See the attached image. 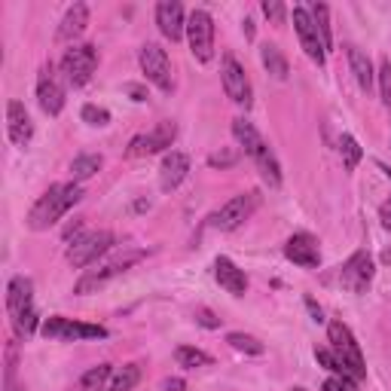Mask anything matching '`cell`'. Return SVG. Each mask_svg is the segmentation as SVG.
Segmentation results:
<instances>
[{
  "label": "cell",
  "instance_id": "1",
  "mask_svg": "<svg viewBox=\"0 0 391 391\" xmlns=\"http://www.w3.org/2000/svg\"><path fill=\"white\" fill-rule=\"evenodd\" d=\"M80 199H83V190L77 187V184H55V187H49L40 199H37L31 214H28V227H31L34 232L49 229L52 223H59Z\"/></svg>",
  "mask_w": 391,
  "mask_h": 391
},
{
  "label": "cell",
  "instance_id": "2",
  "mask_svg": "<svg viewBox=\"0 0 391 391\" xmlns=\"http://www.w3.org/2000/svg\"><path fill=\"white\" fill-rule=\"evenodd\" d=\"M232 135H236V141L245 147V153L254 160V165L263 174V181L269 187H278L282 184V169H278V160L272 153V147L263 141V135L254 128V123H248V119H232Z\"/></svg>",
  "mask_w": 391,
  "mask_h": 391
},
{
  "label": "cell",
  "instance_id": "3",
  "mask_svg": "<svg viewBox=\"0 0 391 391\" xmlns=\"http://www.w3.org/2000/svg\"><path fill=\"white\" fill-rule=\"evenodd\" d=\"M6 309L13 318V327L18 337H31L37 330V309H34V284L31 278L16 275L6 287Z\"/></svg>",
  "mask_w": 391,
  "mask_h": 391
},
{
  "label": "cell",
  "instance_id": "4",
  "mask_svg": "<svg viewBox=\"0 0 391 391\" xmlns=\"http://www.w3.org/2000/svg\"><path fill=\"white\" fill-rule=\"evenodd\" d=\"M327 339H330V351L337 355L339 364L346 367V373L351 376V383H361V379L367 376V364H364V355H361V346H358L355 333L349 330V324L330 321Z\"/></svg>",
  "mask_w": 391,
  "mask_h": 391
},
{
  "label": "cell",
  "instance_id": "5",
  "mask_svg": "<svg viewBox=\"0 0 391 391\" xmlns=\"http://www.w3.org/2000/svg\"><path fill=\"white\" fill-rule=\"evenodd\" d=\"M98 68V49L92 43L83 46H71L61 59V73L68 77L71 86H86L92 80V73Z\"/></svg>",
  "mask_w": 391,
  "mask_h": 391
},
{
  "label": "cell",
  "instance_id": "6",
  "mask_svg": "<svg viewBox=\"0 0 391 391\" xmlns=\"http://www.w3.org/2000/svg\"><path fill=\"white\" fill-rule=\"evenodd\" d=\"M138 260H144V251H126L123 257H116V260H110V263H104L101 269H89L86 275L77 282V287H73V294H92V291H98V287H104L110 278H116V275H123L126 269H132Z\"/></svg>",
  "mask_w": 391,
  "mask_h": 391
},
{
  "label": "cell",
  "instance_id": "7",
  "mask_svg": "<svg viewBox=\"0 0 391 391\" xmlns=\"http://www.w3.org/2000/svg\"><path fill=\"white\" fill-rule=\"evenodd\" d=\"M43 337L46 339H68V342H73V339H107V327L52 315V318L43 321Z\"/></svg>",
  "mask_w": 391,
  "mask_h": 391
},
{
  "label": "cell",
  "instance_id": "8",
  "mask_svg": "<svg viewBox=\"0 0 391 391\" xmlns=\"http://www.w3.org/2000/svg\"><path fill=\"white\" fill-rule=\"evenodd\" d=\"M110 248H114V232H107V229L89 232V236H80L68 248V263L73 269H86L89 263H95L98 257H104Z\"/></svg>",
  "mask_w": 391,
  "mask_h": 391
},
{
  "label": "cell",
  "instance_id": "9",
  "mask_svg": "<svg viewBox=\"0 0 391 391\" xmlns=\"http://www.w3.org/2000/svg\"><path fill=\"white\" fill-rule=\"evenodd\" d=\"M257 202H260V196H257V193L232 196V199H229L227 205H220V211H214V214H211V227H214V229H223V232L239 229L241 223H245V220L251 217V214H254Z\"/></svg>",
  "mask_w": 391,
  "mask_h": 391
},
{
  "label": "cell",
  "instance_id": "10",
  "mask_svg": "<svg viewBox=\"0 0 391 391\" xmlns=\"http://www.w3.org/2000/svg\"><path fill=\"white\" fill-rule=\"evenodd\" d=\"M187 37H190V52L196 61H211L214 55V18L205 9H193L187 18Z\"/></svg>",
  "mask_w": 391,
  "mask_h": 391
},
{
  "label": "cell",
  "instance_id": "11",
  "mask_svg": "<svg viewBox=\"0 0 391 391\" xmlns=\"http://www.w3.org/2000/svg\"><path fill=\"white\" fill-rule=\"evenodd\" d=\"M138 61H141V71L144 77L153 83L160 92H172V64H169V55L160 43H144L141 46V55H138Z\"/></svg>",
  "mask_w": 391,
  "mask_h": 391
},
{
  "label": "cell",
  "instance_id": "12",
  "mask_svg": "<svg viewBox=\"0 0 391 391\" xmlns=\"http://www.w3.org/2000/svg\"><path fill=\"white\" fill-rule=\"evenodd\" d=\"M174 138H178V126L172 123V119H162V123H156L153 132L147 135H135L132 141H128V156H150V153H162L169 150L174 144Z\"/></svg>",
  "mask_w": 391,
  "mask_h": 391
},
{
  "label": "cell",
  "instance_id": "13",
  "mask_svg": "<svg viewBox=\"0 0 391 391\" xmlns=\"http://www.w3.org/2000/svg\"><path fill=\"white\" fill-rule=\"evenodd\" d=\"M373 260H370L367 251H358V254H351L346 263L339 269V284L346 287L351 294H364L370 282H373Z\"/></svg>",
  "mask_w": 391,
  "mask_h": 391
},
{
  "label": "cell",
  "instance_id": "14",
  "mask_svg": "<svg viewBox=\"0 0 391 391\" xmlns=\"http://www.w3.org/2000/svg\"><path fill=\"white\" fill-rule=\"evenodd\" d=\"M294 28H296V37H300V46L303 52L309 55L315 64H324L327 52H324V43H321V34L315 28V18L306 6H294Z\"/></svg>",
  "mask_w": 391,
  "mask_h": 391
},
{
  "label": "cell",
  "instance_id": "15",
  "mask_svg": "<svg viewBox=\"0 0 391 391\" xmlns=\"http://www.w3.org/2000/svg\"><path fill=\"white\" fill-rule=\"evenodd\" d=\"M223 92H227V98L229 101H236V104L241 107H251V80H248V73L245 68L236 61V55H223Z\"/></svg>",
  "mask_w": 391,
  "mask_h": 391
},
{
  "label": "cell",
  "instance_id": "16",
  "mask_svg": "<svg viewBox=\"0 0 391 391\" xmlns=\"http://www.w3.org/2000/svg\"><path fill=\"white\" fill-rule=\"evenodd\" d=\"M284 257L291 263L303 266V269H315L321 263V248H318V239L309 236V232H294L284 245Z\"/></svg>",
  "mask_w": 391,
  "mask_h": 391
},
{
  "label": "cell",
  "instance_id": "17",
  "mask_svg": "<svg viewBox=\"0 0 391 391\" xmlns=\"http://www.w3.org/2000/svg\"><path fill=\"white\" fill-rule=\"evenodd\" d=\"M156 25H160L162 37H169L172 43H178L184 31H187V18H184V6L178 0H160L156 4Z\"/></svg>",
  "mask_w": 391,
  "mask_h": 391
},
{
  "label": "cell",
  "instance_id": "18",
  "mask_svg": "<svg viewBox=\"0 0 391 391\" xmlns=\"http://www.w3.org/2000/svg\"><path fill=\"white\" fill-rule=\"evenodd\" d=\"M187 174H190V156H187V153H181V150L165 153L162 169H160V187H162L165 193L178 190Z\"/></svg>",
  "mask_w": 391,
  "mask_h": 391
},
{
  "label": "cell",
  "instance_id": "19",
  "mask_svg": "<svg viewBox=\"0 0 391 391\" xmlns=\"http://www.w3.org/2000/svg\"><path fill=\"white\" fill-rule=\"evenodd\" d=\"M6 132H9V141L18 144V147H25L31 141L34 123H31V116H28L22 101H9L6 104Z\"/></svg>",
  "mask_w": 391,
  "mask_h": 391
},
{
  "label": "cell",
  "instance_id": "20",
  "mask_svg": "<svg viewBox=\"0 0 391 391\" xmlns=\"http://www.w3.org/2000/svg\"><path fill=\"white\" fill-rule=\"evenodd\" d=\"M214 278H217L223 291L232 294V296H245V291H248L245 272H241V269L232 263L229 257H217V260H214Z\"/></svg>",
  "mask_w": 391,
  "mask_h": 391
},
{
  "label": "cell",
  "instance_id": "21",
  "mask_svg": "<svg viewBox=\"0 0 391 391\" xmlns=\"http://www.w3.org/2000/svg\"><path fill=\"white\" fill-rule=\"evenodd\" d=\"M37 101H40V110L49 116H59L64 107V89L55 83V77L43 73L40 83H37Z\"/></svg>",
  "mask_w": 391,
  "mask_h": 391
},
{
  "label": "cell",
  "instance_id": "22",
  "mask_svg": "<svg viewBox=\"0 0 391 391\" xmlns=\"http://www.w3.org/2000/svg\"><path fill=\"white\" fill-rule=\"evenodd\" d=\"M86 25H89V6L73 4L68 13H64L61 25H59V40H77V37L86 31Z\"/></svg>",
  "mask_w": 391,
  "mask_h": 391
},
{
  "label": "cell",
  "instance_id": "23",
  "mask_svg": "<svg viewBox=\"0 0 391 391\" xmlns=\"http://www.w3.org/2000/svg\"><path fill=\"white\" fill-rule=\"evenodd\" d=\"M349 64H351V73H355V80H358V86L370 92L373 89V80H376V73H373V64H370V59L364 52L358 49V46H349Z\"/></svg>",
  "mask_w": 391,
  "mask_h": 391
},
{
  "label": "cell",
  "instance_id": "24",
  "mask_svg": "<svg viewBox=\"0 0 391 391\" xmlns=\"http://www.w3.org/2000/svg\"><path fill=\"white\" fill-rule=\"evenodd\" d=\"M260 59H263V68L272 73L275 80H287V73H291V68H287V59L282 55V49H278L275 43H266L263 49H260Z\"/></svg>",
  "mask_w": 391,
  "mask_h": 391
},
{
  "label": "cell",
  "instance_id": "25",
  "mask_svg": "<svg viewBox=\"0 0 391 391\" xmlns=\"http://www.w3.org/2000/svg\"><path fill=\"white\" fill-rule=\"evenodd\" d=\"M141 383V364H126L119 373L104 385V391H132Z\"/></svg>",
  "mask_w": 391,
  "mask_h": 391
},
{
  "label": "cell",
  "instance_id": "26",
  "mask_svg": "<svg viewBox=\"0 0 391 391\" xmlns=\"http://www.w3.org/2000/svg\"><path fill=\"white\" fill-rule=\"evenodd\" d=\"M98 172H101V156H95V153H83L71 162L73 181H89L92 174H98Z\"/></svg>",
  "mask_w": 391,
  "mask_h": 391
},
{
  "label": "cell",
  "instance_id": "27",
  "mask_svg": "<svg viewBox=\"0 0 391 391\" xmlns=\"http://www.w3.org/2000/svg\"><path fill=\"white\" fill-rule=\"evenodd\" d=\"M174 358H178V364L181 367H211V355L208 351H202V349H193V346H181L178 351H174Z\"/></svg>",
  "mask_w": 391,
  "mask_h": 391
},
{
  "label": "cell",
  "instance_id": "28",
  "mask_svg": "<svg viewBox=\"0 0 391 391\" xmlns=\"http://www.w3.org/2000/svg\"><path fill=\"white\" fill-rule=\"evenodd\" d=\"M339 153H342V165H346V172H355L358 162H361V156H364L361 144L351 135H342L339 138Z\"/></svg>",
  "mask_w": 391,
  "mask_h": 391
},
{
  "label": "cell",
  "instance_id": "29",
  "mask_svg": "<svg viewBox=\"0 0 391 391\" xmlns=\"http://www.w3.org/2000/svg\"><path fill=\"white\" fill-rule=\"evenodd\" d=\"M312 18H315V28L321 34V43H324V52L333 46V34H330V9L324 4H315L312 6Z\"/></svg>",
  "mask_w": 391,
  "mask_h": 391
},
{
  "label": "cell",
  "instance_id": "30",
  "mask_svg": "<svg viewBox=\"0 0 391 391\" xmlns=\"http://www.w3.org/2000/svg\"><path fill=\"white\" fill-rule=\"evenodd\" d=\"M16 370H18V342L9 339L6 342V370H4V391H22L16 385Z\"/></svg>",
  "mask_w": 391,
  "mask_h": 391
},
{
  "label": "cell",
  "instance_id": "31",
  "mask_svg": "<svg viewBox=\"0 0 391 391\" xmlns=\"http://www.w3.org/2000/svg\"><path fill=\"white\" fill-rule=\"evenodd\" d=\"M110 373H114V367H110V364H98V367L86 370V373H83V379H80L83 391H98L110 379Z\"/></svg>",
  "mask_w": 391,
  "mask_h": 391
},
{
  "label": "cell",
  "instance_id": "32",
  "mask_svg": "<svg viewBox=\"0 0 391 391\" xmlns=\"http://www.w3.org/2000/svg\"><path fill=\"white\" fill-rule=\"evenodd\" d=\"M227 342H229V346L236 349V351H245V355H263V351H266L263 342L254 339V337H248V333H229Z\"/></svg>",
  "mask_w": 391,
  "mask_h": 391
},
{
  "label": "cell",
  "instance_id": "33",
  "mask_svg": "<svg viewBox=\"0 0 391 391\" xmlns=\"http://www.w3.org/2000/svg\"><path fill=\"white\" fill-rule=\"evenodd\" d=\"M315 358H318V364H324V367L330 370V373H337L339 379H346V383H351V376L346 373V367L339 364V361H337V355H333L330 349H315Z\"/></svg>",
  "mask_w": 391,
  "mask_h": 391
},
{
  "label": "cell",
  "instance_id": "34",
  "mask_svg": "<svg viewBox=\"0 0 391 391\" xmlns=\"http://www.w3.org/2000/svg\"><path fill=\"white\" fill-rule=\"evenodd\" d=\"M83 123H89V126H107L110 123V114L104 107H98V104H86L83 107Z\"/></svg>",
  "mask_w": 391,
  "mask_h": 391
},
{
  "label": "cell",
  "instance_id": "35",
  "mask_svg": "<svg viewBox=\"0 0 391 391\" xmlns=\"http://www.w3.org/2000/svg\"><path fill=\"white\" fill-rule=\"evenodd\" d=\"M379 92H383L385 104H391V61L388 59L379 61Z\"/></svg>",
  "mask_w": 391,
  "mask_h": 391
},
{
  "label": "cell",
  "instance_id": "36",
  "mask_svg": "<svg viewBox=\"0 0 391 391\" xmlns=\"http://www.w3.org/2000/svg\"><path fill=\"white\" fill-rule=\"evenodd\" d=\"M236 160H239V150H220V153L208 156V165L211 169H227V165H232Z\"/></svg>",
  "mask_w": 391,
  "mask_h": 391
},
{
  "label": "cell",
  "instance_id": "37",
  "mask_svg": "<svg viewBox=\"0 0 391 391\" xmlns=\"http://www.w3.org/2000/svg\"><path fill=\"white\" fill-rule=\"evenodd\" d=\"M263 13H266V18H272L275 25H284V4H278V0H263Z\"/></svg>",
  "mask_w": 391,
  "mask_h": 391
},
{
  "label": "cell",
  "instance_id": "38",
  "mask_svg": "<svg viewBox=\"0 0 391 391\" xmlns=\"http://www.w3.org/2000/svg\"><path fill=\"white\" fill-rule=\"evenodd\" d=\"M196 321H199L202 327H217V324H220V318H214L208 309H199V312H196Z\"/></svg>",
  "mask_w": 391,
  "mask_h": 391
},
{
  "label": "cell",
  "instance_id": "39",
  "mask_svg": "<svg viewBox=\"0 0 391 391\" xmlns=\"http://www.w3.org/2000/svg\"><path fill=\"white\" fill-rule=\"evenodd\" d=\"M321 391H351V388H349V383H346V379L333 376V379H327V383L321 385Z\"/></svg>",
  "mask_w": 391,
  "mask_h": 391
},
{
  "label": "cell",
  "instance_id": "40",
  "mask_svg": "<svg viewBox=\"0 0 391 391\" xmlns=\"http://www.w3.org/2000/svg\"><path fill=\"white\" fill-rule=\"evenodd\" d=\"M379 217H383V227L391 229V199L383 202V208H379Z\"/></svg>",
  "mask_w": 391,
  "mask_h": 391
},
{
  "label": "cell",
  "instance_id": "41",
  "mask_svg": "<svg viewBox=\"0 0 391 391\" xmlns=\"http://www.w3.org/2000/svg\"><path fill=\"white\" fill-rule=\"evenodd\" d=\"M184 388H187L184 379H165V383H162V391H184Z\"/></svg>",
  "mask_w": 391,
  "mask_h": 391
},
{
  "label": "cell",
  "instance_id": "42",
  "mask_svg": "<svg viewBox=\"0 0 391 391\" xmlns=\"http://www.w3.org/2000/svg\"><path fill=\"white\" fill-rule=\"evenodd\" d=\"M306 306H309V312H312V321H324V315H321V306L318 303H315V300H306Z\"/></svg>",
  "mask_w": 391,
  "mask_h": 391
},
{
  "label": "cell",
  "instance_id": "43",
  "mask_svg": "<svg viewBox=\"0 0 391 391\" xmlns=\"http://www.w3.org/2000/svg\"><path fill=\"white\" fill-rule=\"evenodd\" d=\"M126 92H128V95H132L135 101H144V89H141V86H126Z\"/></svg>",
  "mask_w": 391,
  "mask_h": 391
},
{
  "label": "cell",
  "instance_id": "44",
  "mask_svg": "<svg viewBox=\"0 0 391 391\" xmlns=\"http://www.w3.org/2000/svg\"><path fill=\"white\" fill-rule=\"evenodd\" d=\"M383 260H385V263H391V251H385V254H383Z\"/></svg>",
  "mask_w": 391,
  "mask_h": 391
}]
</instances>
